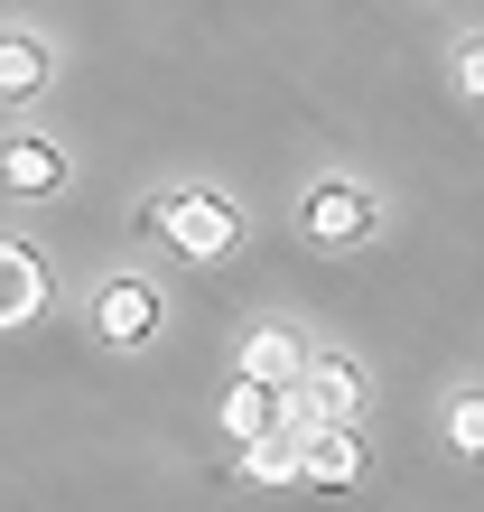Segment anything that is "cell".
<instances>
[{"label":"cell","mask_w":484,"mask_h":512,"mask_svg":"<svg viewBox=\"0 0 484 512\" xmlns=\"http://www.w3.org/2000/svg\"><path fill=\"white\" fill-rule=\"evenodd\" d=\"M149 224L168 233L177 261H233L242 252V205H224L215 187H168L149 205Z\"/></svg>","instance_id":"obj_1"},{"label":"cell","mask_w":484,"mask_h":512,"mask_svg":"<svg viewBox=\"0 0 484 512\" xmlns=\"http://www.w3.org/2000/svg\"><path fill=\"white\" fill-rule=\"evenodd\" d=\"M298 233L326 243V252H354V243L382 233V196L363 187V177H317V187L298 196Z\"/></svg>","instance_id":"obj_2"},{"label":"cell","mask_w":484,"mask_h":512,"mask_svg":"<svg viewBox=\"0 0 484 512\" xmlns=\"http://www.w3.org/2000/svg\"><path fill=\"white\" fill-rule=\"evenodd\" d=\"M159 326H168V308H159V289H149V280H131V270H121V280L94 289V336H103L112 354H140Z\"/></svg>","instance_id":"obj_3"},{"label":"cell","mask_w":484,"mask_h":512,"mask_svg":"<svg viewBox=\"0 0 484 512\" xmlns=\"http://www.w3.org/2000/svg\"><path fill=\"white\" fill-rule=\"evenodd\" d=\"M298 485H317V494L363 485V438H354V419H298Z\"/></svg>","instance_id":"obj_4"},{"label":"cell","mask_w":484,"mask_h":512,"mask_svg":"<svg viewBox=\"0 0 484 512\" xmlns=\"http://www.w3.org/2000/svg\"><path fill=\"white\" fill-rule=\"evenodd\" d=\"M289 391H298L289 419H354L363 410V364H354V354H308Z\"/></svg>","instance_id":"obj_5"},{"label":"cell","mask_w":484,"mask_h":512,"mask_svg":"<svg viewBox=\"0 0 484 512\" xmlns=\"http://www.w3.org/2000/svg\"><path fill=\"white\" fill-rule=\"evenodd\" d=\"M0 187L28 196V205L66 196V149H56L47 131H10V140H0Z\"/></svg>","instance_id":"obj_6"},{"label":"cell","mask_w":484,"mask_h":512,"mask_svg":"<svg viewBox=\"0 0 484 512\" xmlns=\"http://www.w3.org/2000/svg\"><path fill=\"white\" fill-rule=\"evenodd\" d=\"M47 38L38 28H0V103H38L47 94Z\"/></svg>","instance_id":"obj_7"},{"label":"cell","mask_w":484,"mask_h":512,"mask_svg":"<svg viewBox=\"0 0 484 512\" xmlns=\"http://www.w3.org/2000/svg\"><path fill=\"white\" fill-rule=\"evenodd\" d=\"M298 364H308V345H298V326H252L242 336V382H270V391H289Z\"/></svg>","instance_id":"obj_8"},{"label":"cell","mask_w":484,"mask_h":512,"mask_svg":"<svg viewBox=\"0 0 484 512\" xmlns=\"http://www.w3.org/2000/svg\"><path fill=\"white\" fill-rule=\"evenodd\" d=\"M47 308V261L28 243H0V326H28Z\"/></svg>","instance_id":"obj_9"},{"label":"cell","mask_w":484,"mask_h":512,"mask_svg":"<svg viewBox=\"0 0 484 512\" xmlns=\"http://www.w3.org/2000/svg\"><path fill=\"white\" fill-rule=\"evenodd\" d=\"M280 419H289V401H280V391H270V382H242V373H233V391H224V438H233V447L270 438Z\"/></svg>","instance_id":"obj_10"},{"label":"cell","mask_w":484,"mask_h":512,"mask_svg":"<svg viewBox=\"0 0 484 512\" xmlns=\"http://www.w3.org/2000/svg\"><path fill=\"white\" fill-rule=\"evenodd\" d=\"M242 475H252V485H298V419H280L270 438L242 447Z\"/></svg>","instance_id":"obj_11"},{"label":"cell","mask_w":484,"mask_h":512,"mask_svg":"<svg viewBox=\"0 0 484 512\" xmlns=\"http://www.w3.org/2000/svg\"><path fill=\"white\" fill-rule=\"evenodd\" d=\"M447 438H457V457H475V447H484V401H475V391L447 401Z\"/></svg>","instance_id":"obj_12"}]
</instances>
